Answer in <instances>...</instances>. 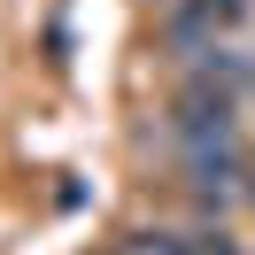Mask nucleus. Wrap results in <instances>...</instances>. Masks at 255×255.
<instances>
[{
  "label": "nucleus",
  "instance_id": "f257e3e1",
  "mask_svg": "<svg viewBox=\"0 0 255 255\" xmlns=\"http://www.w3.org/2000/svg\"><path fill=\"white\" fill-rule=\"evenodd\" d=\"M170 139L186 162H209V155H240V93H217V85H193L178 93L170 109Z\"/></svg>",
  "mask_w": 255,
  "mask_h": 255
},
{
  "label": "nucleus",
  "instance_id": "f03ea898",
  "mask_svg": "<svg viewBox=\"0 0 255 255\" xmlns=\"http://www.w3.org/2000/svg\"><path fill=\"white\" fill-rule=\"evenodd\" d=\"M131 255H193V240H178V232H139Z\"/></svg>",
  "mask_w": 255,
  "mask_h": 255
},
{
  "label": "nucleus",
  "instance_id": "7ed1b4c3",
  "mask_svg": "<svg viewBox=\"0 0 255 255\" xmlns=\"http://www.w3.org/2000/svg\"><path fill=\"white\" fill-rule=\"evenodd\" d=\"M193 255H248V248H240L232 232H201V240H193Z\"/></svg>",
  "mask_w": 255,
  "mask_h": 255
}]
</instances>
